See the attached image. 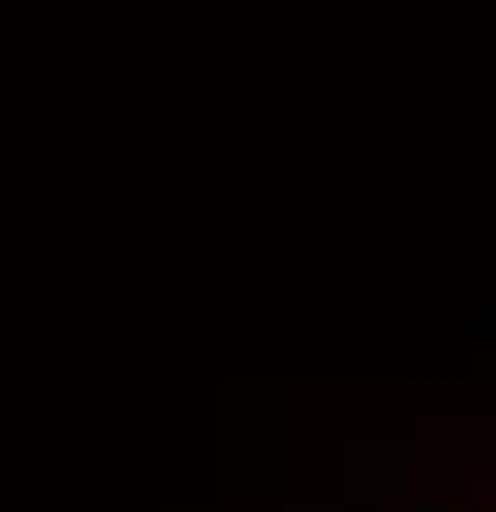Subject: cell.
<instances>
[{
  "label": "cell",
  "instance_id": "cell-1",
  "mask_svg": "<svg viewBox=\"0 0 496 512\" xmlns=\"http://www.w3.org/2000/svg\"><path fill=\"white\" fill-rule=\"evenodd\" d=\"M481 489H489V497H496V473H489V481H481Z\"/></svg>",
  "mask_w": 496,
  "mask_h": 512
}]
</instances>
